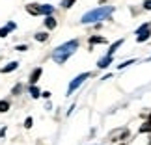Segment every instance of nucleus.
Wrapping results in <instances>:
<instances>
[{
	"label": "nucleus",
	"mask_w": 151,
	"mask_h": 145,
	"mask_svg": "<svg viewBox=\"0 0 151 145\" xmlns=\"http://www.w3.org/2000/svg\"><path fill=\"white\" fill-rule=\"evenodd\" d=\"M88 78H90V73H82V74H78V76H75L73 82L69 84V88H67V95H71L77 88H80L82 82H84V80H88Z\"/></svg>",
	"instance_id": "20e7f679"
},
{
	"label": "nucleus",
	"mask_w": 151,
	"mask_h": 145,
	"mask_svg": "<svg viewBox=\"0 0 151 145\" xmlns=\"http://www.w3.org/2000/svg\"><path fill=\"white\" fill-rule=\"evenodd\" d=\"M54 13V6H50V4H41V15L45 17H49Z\"/></svg>",
	"instance_id": "f8f14e48"
},
{
	"label": "nucleus",
	"mask_w": 151,
	"mask_h": 145,
	"mask_svg": "<svg viewBox=\"0 0 151 145\" xmlns=\"http://www.w3.org/2000/svg\"><path fill=\"white\" fill-rule=\"evenodd\" d=\"M144 9L151 11V0H144Z\"/></svg>",
	"instance_id": "b1692460"
},
{
	"label": "nucleus",
	"mask_w": 151,
	"mask_h": 145,
	"mask_svg": "<svg viewBox=\"0 0 151 145\" xmlns=\"http://www.w3.org/2000/svg\"><path fill=\"white\" fill-rule=\"evenodd\" d=\"M17 67H19V61H9L6 67L0 69V73H4V74H6V73H11V71H15Z\"/></svg>",
	"instance_id": "9b49d317"
},
{
	"label": "nucleus",
	"mask_w": 151,
	"mask_h": 145,
	"mask_svg": "<svg viewBox=\"0 0 151 145\" xmlns=\"http://www.w3.org/2000/svg\"><path fill=\"white\" fill-rule=\"evenodd\" d=\"M30 95H32L34 99L41 97V91H39V88H37V86H30Z\"/></svg>",
	"instance_id": "2eb2a0df"
},
{
	"label": "nucleus",
	"mask_w": 151,
	"mask_h": 145,
	"mask_svg": "<svg viewBox=\"0 0 151 145\" xmlns=\"http://www.w3.org/2000/svg\"><path fill=\"white\" fill-rule=\"evenodd\" d=\"M34 37H36V41H39V43H45V41L49 39V34H47V32H37Z\"/></svg>",
	"instance_id": "4468645a"
},
{
	"label": "nucleus",
	"mask_w": 151,
	"mask_h": 145,
	"mask_svg": "<svg viewBox=\"0 0 151 145\" xmlns=\"http://www.w3.org/2000/svg\"><path fill=\"white\" fill-rule=\"evenodd\" d=\"M32 125H34V119L32 117H26L24 119V129H32Z\"/></svg>",
	"instance_id": "412c9836"
},
{
	"label": "nucleus",
	"mask_w": 151,
	"mask_h": 145,
	"mask_svg": "<svg viewBox=\"0 0 151 145\" xmlns=\"http://www.w3.org/2000/svg\"><path fill=\"white\" fill-rule=\"evenodd\" d=\"M77 49H78V41L77 39H71V41L63 43V45H60V47H56L54 50H52V60L62 65V63H65L69 58L75 54Z\"/></svg>",
	"instance_id": "f257e3e1"
},
{
	"label": "nucleus",
	"mask_w": 151,
	"mask_h": 145,
	"mask_svg": "<svg viewBox=\"0 0 151 145\" xmlns=\"http://www.w3.org/2000/svg\"><path fill=\"white\" fill-rule=\"evenodd\" d=\"M127 138H129V129H118L108 134L110 141H121V140H127Z\"/></svg>",
	"instance_id": "39448f33"
},
{
	"label": "nucleus",
	"mask_w": 151,
	"mask_h": 145,
	"mask_svg": "<svg viewBox=\"0 0 151 145\" xmlns=\"http://www.w3.org/2000/svg\"><path fill=\"white\" fill-rule=\"evenodd\" d=\"M15 50H19V52H26V50H28V45H17Z\"/></svg>",
	"instance_id": "5701e85b"
},
{
	"label": "nucleus",
	"mask_w": 151,
	"mask_h": 145,
	"mask_svg": "<svg viewBox=\"0 0 151 145\" xmlns=\"http://www.w3.org/2000/svg\"><path fill=\"white\" fill-rule=\"evenodd\" d=\"M56 24H58V22H56V19H54L52 15L45 17V28H49V30H54V28H56Z\"/></svg>",
	"instance_id": "9d476101"
},
{
	"label": "nucleus",
	"mask_w": 151,
	"mask_h": 145,
	"mask_svg": "<svg viewBox=\"0 0 151 145\" xmlns=\"http://www.w3.org/2000/svg\"><path fill=\"white\" fill-rule=\"evenodd\" d=\"M99 2H101V4H103V2H106V0H99Z\"/></svg>",
	"instance_id": "cd10ccee"
},
{
	"label": "nucleus",
	"mask_w": 151,
	"mask_h": 145,
	"mask_svg": "<svg viewBox=\"0 0 151 145\" xmlns=\"http://www.w3.org/2000/svg\"><path fill=\"white\" fill-rule=\"evenodd\" d=\"M112 60H114V56H108V54H106L104 58H101V60L97 61V67H99V69H106L110 63H112Z\"/></svg>",
	"instance_id": "1a4fd4ad"
},
{
	"label": "nucleus",
	"mask_w": 151,
	"mask_h": 145,
	"mask_svg": "<svg viewBox=\"0 0 151 145\" xmlns=\"http://www.w3.org/2000/svg\"><path fill=\"white\" fill-rule=\"evenodd\" d=\"M15 28H17V24L9 21L6 26H2V28H0V37H6V36H9V32H11V30H15Z\"/></svg>",
	"instance_id": "0eeeda50"
},
{
	"label": "nucleus",
	"mask_w": 151,
	"mask_h": 145,
	"mask_svg": "<svg viewBox=\"0 0 151 145\" xmlns=\"http://www.w3.org/2000/svg\"><path fill=\"white\" fill-rule=\"evenodd\" d=\"M112 13H114L112 6H101V8H95V9L88 11V13H84L82 19H80V22H82V24H91V22H95V21L106 19V17H110Z\"/></svg>",
	"instance_id": "f03ea898"
},
{
	"label": "nucleus",
	"mask_w": 151,
	"mask_h": 145,
	"mask_svg": "<svg viewBox=\"0 0 151 145\" xmlns=\"http://www.w3.org/2000/svg\"><path fill=\"white\" fill-rule=\"evenodd\" d=\"M73 4H75V0H63V2H62V8L67 9V8H71Z\"/></svg>",
	"instance_id": "6ab92c4d"
},
{
	"label": "nucleus",
	"mask_w": 151,
	"mask_h": 145,
	"mask_svg": "<svg viewBox=\"0 0 151 145\" xmlns=\"http://www.w3.org/2000/svg\"><path fill=\"white\" fill-rule=\"evenodd\" d=\"M41 97H43V99H50V91H43Z\"/></svg>",
	"instance_id": "393cba45"
},
{
	"label": "nucleus",
	"mask_w": 151,
	"mask_h": 145,
	"mask_svg": "<svg viewBox=\"0 0 151 145\" xmlns=\"http://www.w3.org/2000/svg\"><path fill=\"white\" fill-rule=\"evenodd\" d=\"M147 121H149V123H151V114H149V115H147Z\"/></svg>",
	"instance_id": "bb28decb"
},
{
	"label": "nucleus",
	"mask_w": 151,
	"mask_h": 145,
	"mask_svg": "<svg viewBox=\"0 0 151 145\" xmlns=\"http://www.w3.org/2000/svg\"><path fill=\"white\" fill-rule=\"evenodd\" d=\"M90 43H91V45H95V43H101V45H103V43H106V39H104V37H99V36H97V37L93 36V37H90Z\"/></svg>",
	"instance_id": "dca6fc26"
},
{
	"label": "nucleus",
	"mask_w": 151,
	"mask_h": 145,
	"mask_svg": "<svg viewBox=\"0 0 151 145\" xmlns=\"http://www.w3.org/2000/svg\"><path fill=\"white\" fill-rule=\"evenodd\" d=\"M8 110H9V102L8 101H0V114L8 112Z\"/></svg>",
	"instance_id": "f3484780"
},
{
	"label": "nucleus",
	"mask_w": 151,
	"mask_h": 145,
	"mask_svg": "<svg viewBox=\"0 0 151 145\" xmlns=\"http://www.w3.org/2000/svg\"><path fill=\"white\" fill-rule=\"evenodd\" d=\"M41 73H43L41 67H36V69H34L32 74H30V86H36V84H37V80L41 78Z\"/></svg>",
	"instance_id": "423d86ee"
},
{
	"label": "nucleus",
	"mask_w": 151,
	"mask_h": 145,
	"mask_svg": "<svg viewBox=\"0 0 151 145\" xmlns=\"http://www.w3.org/2000/svg\"><path fill=\"white\" fill-rule=\"evenodd\" d=\"M121 45H123V39H118L116 43H112V45H110V49H108V56H114V52L118 50V49L121 47Z\"/></svg>",
	"instance_id": "ddd939ff"
},
{
	"label": "nucleus",
	"mask_w": 151,
	"mask_h": 145,
	"mask_svg": "<svg viewBox=\"0 0 151 145\" xmlns=\"http://www.w3.org/2000/svg\"><path fill=\"white\" fill-rule=\"evenodd\" d=\"M149 60H151V56H149Z\"/></svg>",
	"instance_id": "7c9ffc66"
},
{
	"label": "nucleus",
	"mask_w": 151,
	"mask_h": 145,
	"mask_svg": "<svg viewBox=\"0 0 151 145\" xmlns=\"http://www.w3.org/2000/svg\"><path fill=\"white\" fill-rule=\"evenodd\" d=\"M119 145H125V143H119Z\"/></svg>",
	"instance_id": "c756f323"
},
{
	"label": "nucleus",
	"mask_w": 151,
	"mask_h": 145,
	"mask_svg": "<svg viewBox=\"0 0 151 145\" xmlns=\"http://www.w3.org/2000/svg\"><path fill=\"white\" fill-rule=\"evenodd\" d=\"M21 91H22V86H21V84H17V86H15V88H13V89H11V95H19V93H21Z\"/></svg>",
	"instance_id": "aec40b11"
},
{
	"label": "nucleus",
	"mask_w": 151,
	"mask_h": 145,
	"mask_svg": "<svg viewBox=\"0 0 151 145\" xmlns=\"http://www.w3.org/2000/svg\"><path fill=\"white\" fill-rule=\"evenodd\" d=\"M136 60H129V61H123L121 63V65H118V69H125V67H129V65H132V63H134Z\"/></svg>",
	"instance_id": "4be33fe9"
},
{
	"label": "nucleus",
	"mask_w": 151,
	"mask_h": 145,
	"mask_svg": "<svg viewBox=\"0 0 151 145\" xmlns=\"http://www.w3.org/2000/svg\"><path fill=\"white\" fill-rule=\"evenodd\" d=\"M149 145H151V138H149Z\"/></svg>",
	"instance_id": "c85d7f7f"
},
{
	"label": "nucleus",
	"mask_w": 151,
	"mask_h": 145,
	"mask_svg": "<svg viewBox=\"0 0 151 145\" xmlns=\"http://www.w3.org/2000/svg\"><path fill=\"white\" fill-rule=\"evenodd\" d=\"M140 132H142V134H146V132H151V123H149V121H146V123L140 126Z\"/></svg>",
	"instance_id": "a211bd4d"
},
{
	"label": "nucleus",
	"mask_w": 151,
	"mask_h": 145,
	"mask_svg": "<svg viewBox=\"0 0 151 145\" xmlns=\"http://www.w3.org/2000/svg\"><path fill=\"white\" fill-rule=\"evenodd\" d=\"M6 136V126H4V129H0V138H4Z\"/></svg>",
	"instance_id": "a878e982"
},
{
	"label": "nucleus",
	"mask_w": 151,
	"mask_h": 145,
	"mask_svg": "<svg viewBox=\"0 0 151 145\" xmlns=\"http://www.w3.org/2000/svg\"><path fill=\"white\" fill-rule=\"evenodd\" d=\"M26 11L30 15H41V4H26Z\"/></svg>",
	"instance_id": "6e6552de"
},
{
	"label": "nucleus",
	"mask_w": 151,
	"mask_h": 145,
	"mask_svg": "<svg viewBox=\"0 0 151 145\" xmlns=\"http://www.w3.org/2000/svg\"><path fill=\"white\" fill-rule=\"evenodd\" d=\"M149 37H151V22H146V24H142L136 30V41L144 43V41H147Z\"/></svg>",
	"instance_id": "7ed1b4c3"
}]
</instances>
